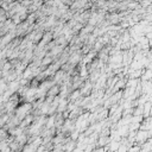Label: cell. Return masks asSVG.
Returning a JSON list of instances; mask_svg holds the SVG:
<instances>
[{"instance_id":"obj_2","label":"cell","mask_w":152,"mask_h":152,"mask_svg":"<svg viewBox=\"0 0 152 152\" xmlns=\"http://www.w3.org/2000/svg\"><path fill=\"white\" fill-rule=\"evenodd\" d=\"M8 131H6L5 128H0V142L2 141H7L8 140Z\"/></svg>"},{"instance_id":"obj_1","label":"cell","mask_w":152,"mask_h":152,"mask_svg":"<svg viewBox=\"0 0 152 152\" xmlns=\"http://www.w3.org/2000/svg\"><path fill=\"white\" fill-rule=\"evenodd\" d=\"M59 91H61V87L58 86V84H52L51 86V88H49V90L46 91V95L49 96V97H56V95H58L59 94Z\"/></svg>"}]
</instances>
